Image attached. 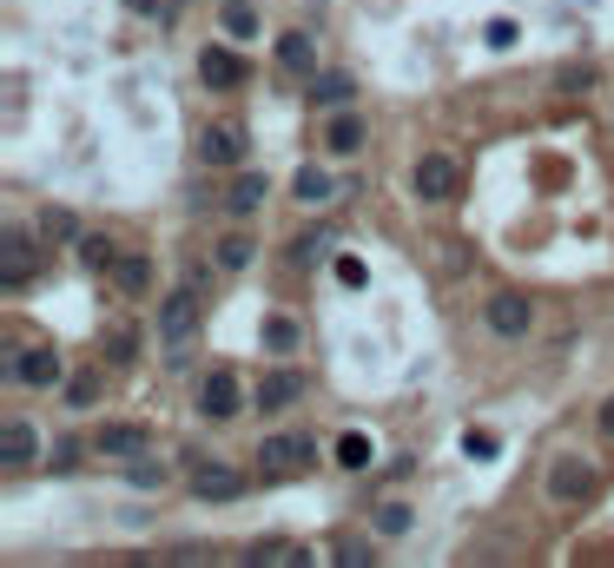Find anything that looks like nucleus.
<instances>
[{"mask_svg":"<svg viewBox=\"0 0 614 568\" xmlns=\"http://www.w3.org/2000/svg\"><path fill=\"white\" fill-rule=\"evenodd\" d=\"M456 186H463V166H456L450 152H423L416 166H410V192H416L423 205H450Z\"/></svg>","mask_w":614,"mask_h":568,"instance_id":"nucleus-1","label":"nucleus"},{"mask_svg":"<svg viewBox=\"0 0 614 568\" xmlns=\"http://www.w3.org/2000/svg\"><path fill=\"white\" fill-rule=\"evenodd\" d=\"M311 463H317V443L311 437H265V443H258V476H265V482L304 476Z\"/></svg>","mask_w":614,"mask_h":568,"instance_id":"nucleus-2","label":"nucleus"},{"mask_svg":"<svg viewBox=\"0 0 614 568\" xmlns=\"http://www.w3.org/2000/svg\"><path fill=\"white\" fill-rule=\"evenodd\" d=\"M192 338H199V285H186V291H165V298H159V344L186 351Z\"/></svg>","mask_w":614,"mask_h":568,"instance_id":"nucleus-3","label":"nucleus"},{"mask_svg":"<svg viewBox=\"0 0 614 568\" xmlns=\"http://www.w3.org/2000/svg\"><path fill=\"white\" fill-rule=\"evenodd\" d=\"M483 324L496 338H509V344H522L536 331V304H529V291H489V304H483Z\"/></svg>","mask_w":614,"mask_h":568,"instance_id":"nucleus-4","label":"nucleus"},{"mask_svg":"<svg viewBox=\"0 0 614 568\" xmlns=\"http://www.w3.org/2000/svg\"><path fill=\"white\" fill-rule=\"evenodd\" d=\"M245 152H251V132L238 126V119H212L205 132H199V159L212 173H225V166H245Z\"/></svg>","mask_w":614,"mask_h":568,"instance_id":"nucleus-5","label":"nucleus"},{"mask_svg":"<svg viewBox=\"0 0 614 568\" xmlns=\"http://www.w3.org/2000/svg\"><path fill=\"white\" fill-rule=\"evenodd\" d=\"M40 272V252H34V231H0V291H21L27 278Z\"/></svg>","mask_w":614,"mask_h":568,"instance_id":"nucleus-6","label":"nucleus"},{"mask_svg":"<svg viewBox=\"0 0 614 568\" xmlns=\"http://www.w3.org/2000/svg\"><path fill=\"white\" fill-rule=\"evenodd\" d=\"M8 377L27 383V390H53V383L66 377V364H60L53 344H34V351H14V357H8Z\"/></svg>","mask_w":614,"mask_h":568,"instance_id":"nucleus-7","label":"nucleus"},{"mask_svg":"<svg viewBox=\"0 0 614 568\" xmlns=\"http://www.w3.org/2000/svg\"><path fill=\"white\" fill-rule=\"evenodd\" d=\"M238 411H245L238 377H231V370H212V377L199 383V417H205V424H231Z\"/></svg>","mask_w":614,"mask_h":568,"instance_id":"nucleus-8","label":"nucleus"},{"mask_svg":"<svg viewBox=\"0 0 614 568\" xmlns=\"http://www.w3.org/2000/svg\"><path fill=\"white\" fill-rule=\"evenodd\" d=\"M192 496H199V503H231V496H245V469H231V463H192Z\"/></svg>","mask_w":614,"mask_h":568,"instance_id":"nucleus-9","label":"nucleus"},{"mask_svg":"<svg viewBox=\"0 0 614 568\" xmlns=\"http://www.w3.org/2000/svg\"><path fill=\"white\" fill-rule=\"evenodd\" d=\"M364 119L350 113V106H337V113H324V152H337V159H358L364 152Z\"/></svg>","mask_w":614,"mask_h":568,"instance_id":"nucleus-10","label":"nucleus"},{"mask_svg":"<svg viewBox=\"0 0 614 568\" xmlns=\"http://www.w3.org/2000/svg\"><path fill=\"white\" fill-rule=\"evenodd\" d=\"M581 496H594V469L581 456H562L549 469V503H581Z\"/></svg>","mask_w":614,"mask_h":568,"instance_id":"nucleus-11","label":"nucleus"},{"mask_svg":"<svg viewBox=\"0 0 614 568\" xmlns=\"http://www.w3.org/2000/svg\"><path fill=\"white\" fill-rule=\"evenodd\" d=\"M199 73H205V87H212V93L245 87V60H238L231 47H205V53H199Z\"/></svg>","mask_w":614,"mask_h":568,"instance_id":"nucleus-12","label":"nucleus"},{"mask_svg":"<svg viewBox=\"0 0 614 568\" xmlns=\"http://www.w3.org/2000/svg\"><path fill=\"white\" fill-rule=\"evenodd\" d=\"M34 456H40V430L27 417H14L8 430H0V469H27Z\"/></svg>","mask_w":614,"mask_h":568,"instance_id":"nucleus-13","label":"nucleus"},{"mask_svg":"<svg viewBox=\"0 0 614 568\" xmlns=\"http://www.w3.org/2000/svg\"><path fill=\"white\" fill-rule=\"evenodd\" d=\"M298 396H304V370H272L265 383H258L251 403H258V411H291Z\"/></svg>","mask_w":614,"mask_h":568,"instance_id":"nucleus-14","label":"nucleus"},{"mask_svg":"<svg viewBox=\"0 0 614 568\" xmlns=\"http://www.w3.org/2000/svg\"><path fill=\"white\" fill-rule=\"evenodd\" d=\"M93 450H100V456H139V450H152V430H146V424H106V430L93 437Z\"/></svg>","mask_w":614,"mask_h":568,"instance_id":"nucleus-15","label":"nucleus"},{"mask_svg":"<svg viewBox=\"0 0 614 568\" xmlns=\"http://www.w3.org/2000/svg\"><path fill=\"white\" fill-rule=\"evenodd\" d=\"M265 192H272L265 173H238V179L225 186V212H231V218H251L258 205H265Z\"/></svg>","mask_w":614,"mask_h":568,"instance_id":"nucleus-16","label":"nucleus"},{"mask_svg":"<svg viewBox=\"0 0 614 568\" xmlns=\"http://www.w3.org/2000/svg\"><path fill=\"white\" fill-rule=\"evenodd\" d=\"M350 100H358V79H350V73H311V106L317 113H337Z\"/></svg>","mask_w":614,"mask_h":568,"instance_id":"nucleus-17","label":"nucleus"},{"mask_svg":"<svg viewBox=\"0 0 614 568\" xmlns=\"http://www.w3.org/2000/svg\"><path fill=\"white\" fill-rule=\"evenodd\" d=\"M291 199H298V205H330V199H337V179H330L324 166H298Z\"/></svg>","mask_w":614,"mask_h":568,"instance_id":"nucleus-18","label":"nucleus"},{"mask_svg":"<svg viewBox=\"0 0 614 568\" xmlns=\"http://www.w3.org/2000/svg\"><path fill=\"white\" fill-rule=\"evenodd\" d=\"M278 66L285 73H317V47H311V34H278Z\"/></svg>","mask_w":614,"mask_h":568,"instance_id":"nucleus-19","label":"nucleus"},{"mask_svg":"<svg viewBox=\"0 0 614 568\" xmlns=\"http://www.w3.org/2000/svg\"><path fill=\"white\" fill-rule=\"evenodd\" d=\"M212 258H218V272H245V265L258 258V238H251V231H225Z\"/></svg>","mask_w":614,"mask_h":568,"instance_id":"nucleus-20","label":"nucleus"},{"mask_svg":"<svg viewBox=\"0 0 614 568\" xmlns=\"http://www.w3.org/2000/svg\"><path fill=\"white\" fill-rule=\"evenodd\" d=\"M100 396H106V370H79V377H66V411H93Z\"/></svg>","mask_w":614,"mask_h":568,"instance_id":"nucleus-21","label":"nucleus"},{"mask_svg":"<svg viewBox=\"0 0 614 568\" xmlns=\"http://www.w3.org/2000/svg\"><path fill=\"white\" fill-rule=\"evenodd\" d=\"M371 529H377L384 542H397V535H410V529H416V509H410V503H377Z\"/></svg>","mask_w":614,"mask_h":568,"instance_id":"nucleus-22","label":"nucleus"},{"mask_svg":"<svg viewBox=\"0 0 614 568\" xmlns=\"http://www.w3.org/2000/svg\"><path fill=\"white\" fill-rule=\"evenodd\" d=\"M79 265L86 272H113L120 265V245H113V238H100V231H79Z\"/></svg>","mask_w":614,"mask_h":568,"instance_id":"nucleus-23","label":"nucleus"},{"mask_svg":"<svg viewBox=\"0 0 614 568\" xmlns=\"http://www.w3.org/2000/svg\"><path fill=\"white\" fill-rule=\"evenodd\" d=\"M218 21H225L231 40H258V34H265V27H258V8H251V0H225Z\"/></svg>","mask_w":614,"mask_h":568,"instance_id":"nucleus-24","label":"nucleus"},{"mask_svg":"<svg viewBox=\"0 0 614 568\" xmlns=\"http://www.w3.org/2000/svg\"><path fill=\"white\" fill-rule=\"evenodd\" d=\"M337 463H343V469H371V463H377V443H371L364 430H343V437H337Z\"/></svg>","mask_w":614,"mask_h":568,"instance_id":"nucleus-25","label":"nucleus"},{"mask_svg":"<svg viewBox=\"0 0 614 568\" xmlns=\"http://www.w3.org/2000/svg\"><path fill=\"white\" fill-rule=\"evenodd\" d=\"M40 238H53V245H79V218L66 205H47L40 212Z\"/></svg>","mask_w":614,"mask_h":568,"instance_id":"nucleus-26","label":"nucleus"},{"mask_svg":"<svg viewBox=\"0 0 614 568\" xmlns=\"http://www.w3.org/2000/svg\"><path fill=\"white\" fill-rule=\"evenodd\" d=\"M113 278H120V291H126V298H139V291H152V265H146L139 252H126V258L113 265Z\"/></svg>","mask_w":614,"mask_h":568,"instance_id":"nucleus-27","label":"nucleus"},{"mask_svg":"<svg viewBox=\"0 0 614 568\" xmlns=\"http://www.w3.org/2000/svg\"><path fill=\"white\" fill-rule=\"evenodd\" d=\"M126 482H133V490H165V463H152L139 450V456H126Z\"/></svg>","mask_w":614,"mask_h":568,"instance_id":"nucleus-28","label":"nucleus"},{"mask_svg":"<svg viewBox=\"0 0 614 568\" xmlns=\"http://www.w3.org/2000/svg\"><path fill=\"white\" fill-rule=\"evenodd\" d=\"M330 238H337V231H324V225H317V231H298V245H291V258H298V265H311V258H324V252H330Z\"/></svg>","mask_w":614,"mask_h":568,"instance_id":"nucleus-29","label":"nucleus"},{"mask_svg":"<svg viewBox=\"0 0 614 568\" xmlns=\"http://www.w3.org/2000/svg\"><path fill=\"white\" fill-rule=\"evenodd\" d=\"M265 351H278V357L298 351V324L291 317H265Z\"/></svg>","mask_w":614,"mask_h":568,"instance_id":"nucleus-30","label":"nucleus"},{"mask_svg":"<svg viewBox=\"0 0 614 568\" xmlns=\"http://www.w3.org/2000/svg\"><path fill=\"white\" fill-rule=\"evenodd\" d=\"M463 456H469V463H496V456H502V443H496L489 430H463Z\"/></svg>","mask_w":614,"mask_h":568,"instance_id":"nucleus-31","label":"nucleus"},{"mask_svg":"<svg viewBox=\"0 0 614 568\" xmlns=\"http://www.w3.org/2000/svg\"><path fill=\"white\" fill-rule=\"evenodd\" d=\"M330 561H337V568H364V561H377V555H371L364 542H337V555H330Z\"/></svg>","mask_w":614,"mask_h":568,"instance_id":"nucleus-32","label":"nucleus"},{"mask_svg":"<svg viewBox=\"0 0 614 568\" xmlns=\"http://www.w3.org/2000/svg\"><path fill=\"white\" fill-rule=\"evenodd\" d=\"M483 40H489L496 53H502V47H515V21H489V27H483Z\"/></svg>","mask_w":614,"mask_h":568,"instance_id":"nucleus-33","label":"nucleus"},{"mask_svg":"<svg viewBox=\"0 0 614 568\" xmlns=\"http://www.w3.org/2000/svg\"><path fill=\"white\" fill-rule=\"evenodd\" d=\"M555 87H562V93H588V87H594V79H588V66H568V73L555 79Z\"/></svg>","mask_w":614,"mask_h":568,"instance_id":"nucleus-34","label":"nucleus"},{"mask_svg":"<svg viewBox=\"0 0 614 568\" xmlns=\"http://www.w3.org/2000/svg\"><path fill=\"white\" fill-rule=\"evenodd\" d=\"M126 8L146 14V21H165V14H172V0H126Z\"/></svg>","mask_w":614,"mask_h":568,"instance_id":"nucleus-35","label":"nucleus"},{"mask_svg":"<svg viewBox=\"0 0 614 568\" xmlns=\"http://www.w3.org/2000/svg\"><path fill=\"white\" fill-rule=\"evenodd\" d=\"M106 357H113V364H133V338H126V331H113V344H106Z\"/></svg>","mask_w":614,"mask_h":568,"instance_id":"nucleus-36","label":"nucleus"},{"mask_svg":"<svg viewBox=\"0 0 614 568\" xmlns=\"http://www.w3.org/2000/svg\"><path fill=\"white\" fill-rule=\"evenodd\" d=\"M337 278L343 285H364V258H337Z\"/></svg>","mask_w":614,"mask_h":568,"instance_id":"nucleus-37","label":"nucleus"},{"mask_svg":"<svg viewBox=\"0 0 614 568\" xmlns=\"http://www.w3.org/2000/svg\"><path fill=\"white\" fill-rule=\"evenodd\" d=\"M601 437L614 443V396H601Z\"/></svg>","mask_w":614,"mask_h":568,"instance_id":"nucleus-38","label":"nucleus"}]
</instances>
